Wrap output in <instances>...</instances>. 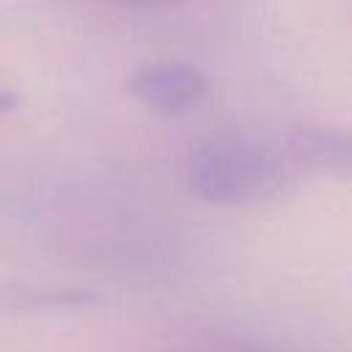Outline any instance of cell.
Returning <instances> with one entry per match:
<instances>
[{
	"instance_id": "1",
	"label": "cell",
	"mask_w": 352,
	"mask_h": 352,
	"mask_svg": "<svg viewBox=\"0 0 352 352\" xmlns=\"http://www.w3.org/2000/svg\"><path fill=\"white\" fill-rule=\"evenodd\" d=\"M302 179L283 132L223 129L198 138L184 157L190 192L217 206H250L286 192Z\"/></svg>"
},
{
	"instance_id": "2",
	"label": "cell",
	"mask_w": 352,
	"mask_h": 352,
	"mask_svg": "<svg viewBox=\"0 0 352 352\" xmlns=\"http://www.w3.org/2000/svg\"><path fill=\"white\" fill-rule=\"evenodd\" d=\"M126 88L148 110L176 116L195 107L206 96L209 80L198 66L187 60H154L138 69L129 77Z\"/></svg>"
},
{
	"instance_id": "3",
	"label": "cell",
	"mask_w": 352,
	"mask_h": 352,
	"mask_svg": "<svg viewBox=\"0 0 352 352\" xmlns=\"http://www.w3.org/2000/svg\"><path fill=\"white\" fill-rule=\"evenodd\" d=\"M280 132L302 176H346L349 173L346 132L324 124H292Z\"/></svg>"
},
{
	"instance_id": "4",
	"label": "cell",
	"mask_w": 352,
	"mask_h": 352,
	"mask_svg": "<svg viewBox=\"0 0 352 352\" xmlns=\"http://www.w3.org/2000/svg\"><path fill=\"white\" fill-rule=\"evenodd\" d=\"M170 352H286L280 346L258 344V341H234V338H212V341H190Z\"/></svg>"
},
{
	"instance_id": "5",
	"label": "cell",
	"mask_w": 352,
	"mask_h": 352,
	"mask_svg": "<svg viewBox=\"0 0 352 352\" xmlns=\"http://www.w3.org/2000/svg\"><path fill=\"white\" fill-rule=\"evenodd\" d=\"M19 107V96L14 91H0V118Z\"/></svg>"
},
{
	"instance_id": "6",
	"label": "cell",
	"mask_w": 352,
	"mask_h": 352,
	"mask_svg": "<svg viewBox=\"0 0 352 352\" xmlns=\"http://www.w3.org/2000/svg\"><path fill=\"white\" fill-rule=\"evenodd\" d=\"M102 3H113V6H135V8H148V6H168L176 0H102Z\"/></svg>"
}]
</instances>
